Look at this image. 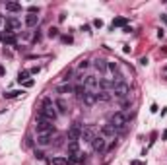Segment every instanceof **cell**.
I'll list each match as a JSON object with an SVG mask.
<instances>
[{"label": "cell", "mask_w": 167, "mask_h": 165, "mask_svg": "<svg viewBox=\"0 0 167 165\" xmlns=\"http://www.w3.org/2000/svg\"><path fill=\"white\" fill-rule=\"evenodd\" d=\"M35 130H37V136L39 134H53L55 132V124H53V121L37 115V118H35Z\"/></svg>", "instance_id": "7a4b0ae2"}, {"label": "cell", "mask_w": 167, "mask_h": 165, "mask_svg": "<svg viewBox=\"0 0 167 165\" xmlns=\"http://www.w3.org/2000/svg\"><path fill=\"white\" fill-rule=\"evenodd\" d=\"M113 95H115V97H119V99H125V97H128L130 95V85L126 84H119V85H115V88H113Z\"/></svg>", "instance_id": "5b68a950"}, {"label": "cell", "mask_w": 167, "mask_h": 165, "mask_svg": "<svg viewBox=\"0 0 167 165\" xmlns=\"http://www.w3.org/2000/svg\"><path fill=\"white\" fill-rule=\"evenodd\" d=\"M126 24H128V18H115L113 24H111V27L113 29L115 27H126Z\"/></svg>", "instance_id": "9a60e30c"}, {"label": "cell", "mask_w": 167, "mask_h": 165, "mask_svg": "<svg viewBox=\"0 0 167 165\" xmlns=\"http://www.w3.org/2000/svg\"><path fill=\"white\" fill-rule=\"evenodd\" d=\"M35 157H37V159H43V157H45V154H43L41 150H35Z\"/></svg>", "instance_id": "f1b7e54d"}, {"label": "cell", "mask_w": 167, "mask_h": 165, "mask_svg": "<svg viewBox=\"0 0 167 165\" xmlns=\"http://www.w3.org/2000/svg\"><path fill=\"white\" fill-rule=\"evenodd\" d=\"M88 66H89V60H82V62L78 64V68H80V70H86Z\"/></svg>", "instance_id": "83f0119b"}, {"label": "cell", "mask_w": 167, "mask_h": 165, "mask_svg": "<svg viewBox=\"0 0 167 165\" xmlns=\"http://www.w3.org/2000/svg\"><path fill=\"white\" fill-rule=\"evenodd\" d=\"M111 97H113V93H111V91H105V90L97 93V101H109Z\"/></svg>", "instance_id": "7402d4cb"}, {"label": "cell", "mask_w": 167, "mask_h": 165, "mask_svg": "<svg viewBox=\"0 0 167 165\" xmlns=\"http://www.w3.org/2000/svg\"><path fill=\"white\" fill-rule=\"evenodd\" d=\"M161 138H163V140H167V130L163 132V136H161Z\"/></svg>", "instance_id": "8d00e7d4"}, {"label": "cell", "mask_w": 167, "mask_h": 165, "mask_svg": "<svg viewBox=\"0 0 167 165\" xmlns=\"http://www.w3.org/2000/svg\"><path fill=\"white\" fill-rule=\"evenodd\" d=\"M84 85H86V90H88V91L99 90V78H95V76H86V82H84Z\"/></svg>", "instance_id": "ba28073f"}, {"label": "cell", "mask_w": 167, "mask_h": 165, "mask_svg": "<svg viewBox=\"0 0 167 165\" xmlns=\"http://www.w3.org/2000/svg\"><path fill=\"white\" fill-rule=\"evenodd\" d=\"M0 25H2V22H0Z\"/></svg>", "instance_id": "74e56055"}, {"label": "cell", "mask_w": 167, "mask_h": 165, "mask_svg": "<svg viewBox=\"0 0 167 165\" xmlns=\"http://www.w3.org/2000/svg\"><path fill=\"white\" fill-rule=\"evenodd\" d=\"M47 35L51 39H55V37H58V29L56 27H49V31H47Z\"/></svg>", "instance_id": "4316f807"}, {"label": "cell", "mask_w": 167, "mask_h": 165, "mask_svg": "<svg viewBox=\"0 0 167 165\" xmlns=\"http://www.w3.org/2000/svg\"><path fill=\"white\" fill-rule=\"evenodd\" d=\"M37 115L49 118V121H55L56 115H58V111H56L55 103H53V99H49V97L43 99V103H41V107H39V113H37Z\"/></svg>", "instance_id": "6da1fadb"}, {"label": "cell", "mask_w": 167, "mask_h": 165, "mask_svg": "<svg viewBox=\"0 0 167 165\" xmlns=\"http://www.w3.org/2000/svg\"><path fill=\"white\" fill-rule=\"evenodd\" d=\"M4 8L8 10V12H22V4H18V2H6L4 4Z\"/></svg>", "instance_id": "2e32d148"}, {"label": "cell", "mask_w": 167, "mask_h": 165, "mask_svg": "<svg viewBox=\"0 0 167 165\" xmlns=\"http://www.w3.org/2000/svg\"><path fill=\"white\" fill-rule=\"evenodd\" d=\"M19 27H22V22H19L18 18H14V16H12V18H8V19H6V24H4L6 35H12V33H14L16 29H19Z\"/></svg>", "instance_id": "277c9868"}, {"label": "cell", "mask_w": 167, "mask_h": 165, "mask_svg": "<svg viewBox=\"0 0 167 165\" xmlns=\"http://www.w3.org/2000/svg\"><path fill=\"white\" fill-rule=\"evenodd\" d=\"M84 103L88 105V107H91V105H95L97 103V93H95V91H88V93L84 95Z\"/></svg>", "instance_id": "7c38bea8"}, {"label": "cell", "mask_w": 167, "mask_h": 165, "mask_svg": "<svg viewBox=\"0 0 167 165\" xmlns=\"http://www.w3.org/2000/svg\"><path fill=\"white\" fill-rule=\"evenodd\" d=\"M93 25H95V27H103V22H101V19H95V22H93Z\"/></svg>", "instance_id": "d6a6232c"}, {"label": "cell", "mask_w": 167, "mask_h": 165, "mask_svg": "<svg viewBox=\"0 0 167 165\" xmlns=\"http://www.w3.org/2000/svg\"><path fill=\"white\" fill-rule=\"evenodd\" d=\"M39 70H41V68H39V66H33V68H31V70H29V72H31V74H37Z\"/></svg>", "instance_id": "836d02e7"}, {"label": "cell", "mask_w": 167, "mask_h": 165, "mask_svg": "<svg viewBox=\"0 0 167 165\" xmlns=\"http://www.w3.org/2000/svg\"><path fill=\"white\" fill-rule=\"evenodd\" d=\"M91 148H93L95 151H103V150L107 148V140L101 136V134H99V136H95V138L91 140Z\"/></svg>", "instance_id": "9c48e42d"}, {"label": "cell", "mask_w": 167, "mask_h": 165, "mask_svg": "<svg viewBox=\"0 0 167 165\" xmlns=\"http://www.w3.org/2000/svg\"><path fill=\"white\" fill-rule=\"evenodd\" d=\"M51 142H53V134H39V136H37V146L39 148L49 146Z\"/></svg>", "instance_id": "8fae6325"}, {"label": "cell", "mask_w": 167, "mask_h": 165, "mask_svg": "<svg viewBox=\"0 0 167 165\" xmlns=\"http://www.w3.org/2000/svg\"><path fill=\"white\" fill-rule=\"evenodd\" d=\"M37 12H39L37 6H29V14H37Z\"/></svg>", "instance_id": "4dcf8cb0"}, {"label": "cell", "mask_w": 167, "mask_h": 165, "mask_svg": "<svg viewBox=\"0 0 167 165\" xmlns=\"http://www.w3.org/2000/svg\"><path fill=\"white\" fill-rule=\"evenodd\" d=\"M68 154H70V156H78V154H80V144H78V140L68 142Z\"/></svg>", "instance_id": "4fadbf2b"}, {"label": "cell", "mask_w": 167, "mask_h": 165, "mask_svg": "<svg viewBox=\"0 0 167 165\" xmlns=\"http://www.w3.org/2000/svg\"><path fill=\"white\" fill-rule=\"evenodd\" d=\"M33 84H35V82H33V80H31V78H29V80H27V82H23V85H25V88H31V85H33Z\"/></svg>", "instance_id": "1f68e13d"}, {"label": "cell", "mask_w": 167, "mask_h": 165, "mask_svg": "<svg viewBox=\"0 0 167 165\" xmlns=\"http://www.w3.org/2000/svg\"><path fill=\"white\" fill-rule=\"evenodd\" d=\"M107 70H109L113 76H115L117 72H119V64H117V62H107Z\"/></svg>", "instance_id": "484cf974"}, {"label": "cell", "mask_w": 167, "mask_h": 165, "mask_svg": "<svg viewBox=\"0 0 167 165\" xmlns=\"http://www.w3.org/2000/svg\"><path fill=\"white\" fill-rule=\"evenodd\" d=\"M62 43H72V37L70 35H62Z\"/></svg>", "instance_id": "f546056e"}, {"label": "cell", "mask_w": 167, "mask_h": 165, "mask_svg": "<svg viewBox=\"0 0 167 165\" xmlns=\"http://www.w3.org/2000/svg\"><path fill=\"white\" fill-rule=\"evenodd\" d=\"M37 24H39V16H35V14L25 16V25H27V27H35Z\"/></svg>", "instance_id": "5bb4252c"}, {"label": "cell", "mask_w": 167, "mask_h": 165, "mask_svg": "<svg viewBox=\"0 0 167 165\" xmlns=\"http://www.w3.org/2000/svg\"><path fill=\"white\" fill-rule=\"evenodd\" d=\"M55 107L58 109V113H66V111H68V109H66V107H68V105H66V101H64V99H56Z\"/></svg>", "instance_id": "ffe728a7"}, {"label": "cell", "mask_w": 167, "mask_h": 165, "mask_svg": "<svg viewBox=\"0 0 167 165\" xmlns=\"http://www.w3.org/2000/svg\"><path fill=\"white\" fill-rule=\"evenodd\" d=\"M93 138H95V130H93V126H91V124H89V126H84L80 140H84V142H91Z\"/></svg>", "instance_id": "30bf717a"}, {"label": "cell", "mask_w": 167, "mask_h": 165, "mask_svg": "<svg viewBox=\"0 0 167 165\" xmlns=\"http://www.w3.org/2000/svg\"><path fill=\"white\" fill-rule=\"evenodd\" d=\"M29 74H31L29 70H19V74H18V82H19V84H22V82H27V80H29Z\"/></svg>", "instance_id": "603a6c76"}, {"label": "cell", "mask_w": 167, "mask_h": 165, "mask_svg": "<svg viewBox=\"0 0 167 165\" xmlns=\"http://www.w3.org/2000/svg\"><path fill=\"white\" fill-rule=\"evenodd\" d=\"M72 91H74V93H76V97H80V99H82L84 95L88 93V90H86V85H84V84H78Z\"/></svg>", "instance_id": "e0dca14e"}, {"label": "cell", "mask_w": 167, "mask_h": 165, "mask_svg": "<svg viewBox=\"0 0 167 165\" xmlns=\"http://www.w3.org/2000/svg\"><path fill=\"white\" fill-rule=\"evenodd\" d=\"M4 74H6V70H4V66L0 64V76H4Z\"/></svg>", "instance_id": "e575fe53"}, {"label": "cell", "mask_w": 167, "mask_h": 165, "mask_svg": "<svg viewBox=\"0 0 167 165\" xmlns=\"http://www.w3.org/2000/svg\"><path fill=\"white\" fill-rule=\"evenodd\" d=\"M101 136L105 138V140H107V138H115V136H117V128L113 126L111 121H109V123H105V124L101 126Z\"/></svg>", "instance_id": "52a82bcc"}, {"label": "cell", "mask_w": 167, "mask_h": 165, "mask_svg": "<svg viewBox=\"0 0 167 165\" xmlns=\"http://www.w3.org/2000/svg\"><path fill=\"white\" fill-rule=\"evenodd\" d=\"M72 90H74V88H72L70 84H62V85H58V88H56V93H60V95H64V93H72Z\"/></svg>", "instance_id": "ac0fdd59"}, {"label": "cell", "mask_w": 167, "mask_h": 165, "mask_svg": "<svg viewBox=\"0 0 167 165\" xmlns=\"http://www.w3.org/2000/svg\"><path fill=\"white\" fill-rule=\"evenodd\" d=\"M82 130H84V124H82V123H74V124H72V126H70V130H68L70 142H72V140H80V136H82Z\"/></svg>", "instance_id": "8992f818"}, {"label": "cell", "mask_w": 167, "mask_h": 165, "mask_svg": "<svg viewBox=\"0 0 167 165\" xmlns=\"http://www.w3.org/2000/svg\"><path fill=\"white\" fill-rule=\"evenodd\" d=\"M16 43H18V37H16L14 33H12V35H6V37H4V45H10V47H16Z\"/></svg>", "instance_id": "44dd1931"}, {"label": "cell", "mask_w": 167, "mask_h": 165, "mask_svg": "<svg viewBox=\"0 0 167 165\" xmlns=\"http://www.w3.org/2000/svg\"><path fill=\"white\" fill-rule=\"evenodd\" d=\"M130 165H142V161H136V159H134V161H132Z\"/></svg>", "instance_id": "d590c367"}, {"label": "cell", "mask_w": 167, "mask_h": 165, "mask_svg": "<svg viewBox=\"0 0 167 165\" xmlns=\"http://www.w3.org/2000/svg\"><path fill=\"white\" fill-rule=\"evenodd\" d=\"M95 68H97L99 72H105V70H107V60H101V58H97V60H95Z\"/></svg>", "instance_id": "d4e9b609"}, {"label": "cell", "mask_w": 167, "mask_h": 165, "mask_svg": "<svg viewBox=\"0 0 167 165\" xmlns=\"http://www.w3.org/2000/svg\"><path fill=\"white\" fill-rule=\"evenodd\" d=\"M49 163L51 165H68V159H66V157H53Z\"/></svg>", "instance_id": "cb8c5ba5"}, {"label": "cell", "mask_w": 167, "mask_h": 165, "mask_svg": "<svg viewBox=\"0 0 167 165\" xmlns=\"http://www.w3.org/2000/svg\"><path fill=\"white\" fill-rule=\"evenodd\" d=\"M128 121H130V117L125 113V111H119V113H115L111 117V123H113V126L117 128V132H119V130H125L126 124H128Z\"/></svg>", "instance_id": "3957f363"}, {"label": "cell", "mask_w": 167, "mask_h": 165, "mask_svg": "<svg viewBox=\"0 0 167 165\" xmlns=\"http://www.w3.org/2000/svg\"><path fill=\"white\" fill-rule=\"evenodd\" d=\"M23 93H25L23 90H14V91H6L4 97L6 99H16V97H19V95H23Z\"/></svg>", "instance_id": "d6986e66"}]
</instances>
